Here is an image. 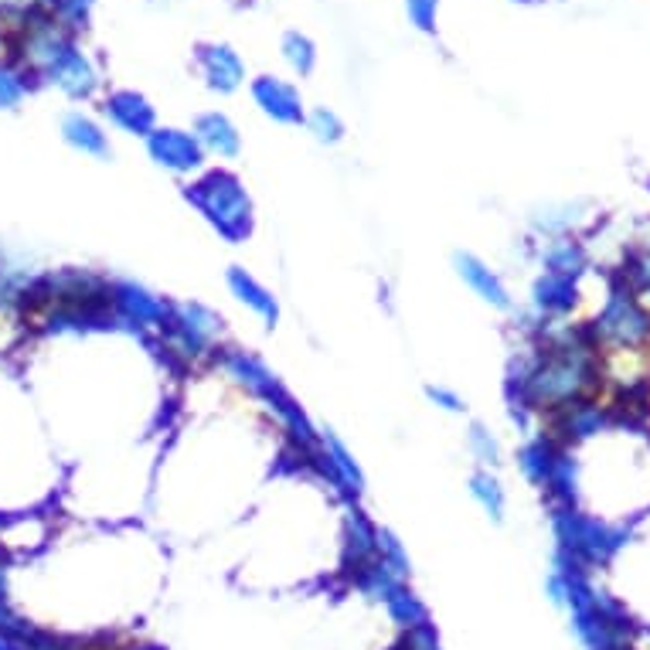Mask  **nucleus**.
I'll return each mask as SVG.
<instances>
[{"label":"nucleus","instance_id":"ddd939ff","mask_svg":"<svg viewBox=\"0 0 650 650\" xmlns=\"http://www.w3.org/2000/svg\"><path fill=\"white\" fill-rule=\"evenodd\" d=\"M45 76L58 86V89H65L72 99H89L92 92H96V86H99V76H96V68H92V61L68 42L48 65H45Z\"/></svg>","mask_w":650,"mask_h":650},{"label":"nucleus","instance_id":"f257e3e1","mask_svg":"<svg viewBox=\"0 0 650 650\" xmlns=\"http://www.w3.org/2000/svg\"><path fill=\"white\" fill-rule=\"evenodd\" d=\"M212 365L225 374L228 382H235L238 389H246L266 408V413L280 423V429L290 439V447H293V453H296L300 463L321 447V426L311 416H306V408L293 399V392L283 385L280 374L272 371L256 351L225 345L215 355Z\"/></svg>","mask_w":650,"mask_h":650},{"label":"nucleus","instance_id":"a211bd4d","mask_svg":"<svg viewBox=\"0 0 650 650\" xmlns=\"http://www.w3.org/2000/svg\"><path fill=\"white\" fill-rule=\"evenodd\" d=\"M467 491H470L477 507H481L491 522H504V515H507V491H504L501 477L494 470L477 467L470 473V481H467Z\"/></svg>","mask_w":650,"mask_h":650},{"label":"nucleus","instance_id":"7ed1b4c3","mask_svg":"<svg viewBox=\"0 0 650 650\" xmlns=\"http://www.w3.org/2000/svg\"><path fill=\"white\" fill-rule=\"evenodd\" d=\"M184 198L191 201V209L204 218L222 243L243 246L256 228V204L253 194L246 191L243 178L232 170H204L188 188Z\"/></svg>","mask_w":650,"mask_h":650},{"label":"nucleus","instance_id":"b1692460","mask_svg":"<svg viewBox=\"0 0 650 650\" xmlns=\"http://www.w3.org/2000/svg\"><path fill=\"white\" fill-rule=\"evenodd\" d=\"M436 11H439V0H405V14L419 31L433 34L436 31Z\"/></svg>","mask_w":650,"mask_h":650},{"label":"nucleus","instance_id":"6ab92c4d","mask_svg":"<svg viewBox=\"0 0 650 650\" xmlns=\"http://www.w3.org/2000/svg\"><path fill=\"white\" fill-rule=\"evenodd\" d=\"M467 450H470V457L481 463L484 470H494L501 463V439L481 419H473L467 426Z\"/></svg>","mask_w":650,"mask_h":650},{"label":"nucleus","instance_id":"f8f14e48","mask_svg":"<svg viewBox=\"0 0 650 650\" xmlns=\"http://www.w3.org/2000/svg\"><path fill=\"white\" fill-rule=\"evenodd\" d=\"M225 287L266 327H277L280 324V300H277V293H272L259 277H253L246 266H228L225 269Z\"/></svg>","mask_w":650,"mask_h":650},{"label":"nucleus","instance_id":"2eb2a0df","mask_svg":"<svg viewBox=\"0 0 650 650\" xmlns=\"http://www.w3.org/2000/svg\"><path fill=\"white\" fill-rule=\"evenodd\" d=\"M575 303H579V287L569 277L541 272V277L535 280V287H531V306H535V314L545 324H552V321L565 317V314H572Z\"/></svg>","mask_w":650,"mask_h":650},{"label":"nucleus","instance_id":"39448f33","mask_svg":"<svg viewBox=\"0 0 650 650\" xmlns=\"http://www.w3.org/2000/svg\"><path fill=\"white\" fill-rule=\"evenodd\" d=\"M110 303L123 324V334L141 337L147 345H154V334L167 317V303L170 296L154 293L141 280H126V277H110Z\"/></svg>","mask_w":650,"mask_h":650},{"label":"nucleus","instance_id":"dca6fc26","mask_svg":"<svg viewBox=\"0 0 650 650\" xmlns=\"http://www.w3.org/2000/svg\"><path fill=\"white\" fill-rule=\"evenodd\" d=\"M61 136H65L68 147L86 154V157H96V160H110L113 157L110 133L102 130L92 116H86V113H68L61 120Z\"/></svg>","mask_w":650,"mask_h":650},{"label":"nucleus","instance_id":"20e7f679","mask_svg":"<svg viewBox=\"0 0 650 650\" xmlns=\"http://www.w3.org/2000/svg\"><path fill=\"white\" fill-rule=\"evenodd\" d=\"M303 467L314 470L345 504H358L365 497L368 477H365L358 457L351 453V447L334 429H321V447L303 460Z\"/></svg>","mask_w":650,"mask_h":650},{"label":"nucleus","instance_id":"1a4fd4ad","mask_svg":"<svg viewBox=\"0 0 650 650\" xmlns=\"http://www.w3.org/2000/svg\"><path fill=\"white\" fill-rule=\"evenodd\" d=\"M253 99H256V107L262 110V116H269L272 123L300 126L306 120L300 89L293 82L280 79V76H259V79H253Z\"/></svg>","mask_w":650,"mask_h":650},{"label":"nucleus","instance_id":"4be33fe9","mask_svg":"<svg viewBox=\"0 0 650 650\" xmlns=\"http://www.w3.org/2000/svg\"><path fill=\"white\" fill-rule=\"evenodd\" d=\"M426 399H429V405H436L439 413H447V416H463L467 413V402H463V395L457 392V389H450V385H426Z\"/></svg>","mask_w":650,"mask_h":650},{"label":"nucleus","instance_id":"5701e85b","mask_svg":"<svg viewBox=\"0 0 650 650\" xmlns=\"http://www.w3.org/2000/svg\"><path fill=\"white\" fill-rule=\"evenodd\" d=\"M27 92V82L14 68H0V110H11L21 102V96Z\"/></svg>","mask_w":650,"mask_h":650},{"label":"nucleus","instance_id":"f03ea898","mask_svg":"<svg viewBox=\"0 0 650 650\" xmlns=\"http://www.w3.org/2000/svg\"><path fill=\"white\" fill-rule=\"evenodd\" d=\"M150 348L160 351L164 361L175 368L215 361V355L225 348V321L201 300H170Z\"/></svg>","mask_w":650,"mask_h":650},{"label":"nucleus","instance_id":"6e6552de","mask_svg":"<svg viewBox=\"0 0 650 650\" xmlns=\"http://www.w3.org/2000/svg\"><path fill=\"white\" fill-rule=\"evenodd\" d=\"M453 269H457V277L463 280V287L477 300H484L488 306H494V311H511V306H515V296H511L507 283L501 280V272L491 269L481 256L457 253L453 256Z\"/></svg>","mask_w":650,"mask_h":650},{"label":"nucleus","instance_id":"0eeeda50","mask_svg":"<svg viewBox=\"0 0 650 650\" xmlns=\"http://www.w3.org/2000/svg\"><path fill=\"white\" fill-rule=\"evenodd\" d=\"M147 154L157 167H164L167 175H178V178H198L204 164H209L198 136L181 126H157L147 136Z\"/></svg>","mask_w":650,"mask_h":650},{"label":"nucleus","instance_id":"f3484780","mask_svg":"<svg viewBox=\"0 0 650 650\" xmlns=\"http://www.w3.org/2000/svg\"><path fill=\"white\" fill-rule=\"evenodd\" d=\"M586 262L590 256L583 243H575L569 235H556L541 253V272H556V277H569V280H575L586 269Z\"/></svg>","mask_w":650,"mask_h":650},{"label":"nucleus","instance_id":"412c9836","mask_svg":"<svg viewBox=\"0 0 650 650\" xmlns=\"http://www.w3.org/2000/svg\"><path fill=\"white\" fill-rule=\"evenodd\" d=\"M303 126H306V133L314 136L317 144H324V147H334V144H340L345 141V120H340L334 110H327V107H317V110H311L306 113V120H303Z\"/></svg>","mask_w":650,"mask_h":650},{"label":"nucleus","instance_id":"aec40b11","mask_svg":"<svg viewBox=\"0 0 650 650\" xmlns=\"http://www.w3.org/2000/svg\"><path fill=\"white\" fill-rule=\"evenodd\" d=\"M280 52H283L287 65L293 68L296 76H311L317 68V45L306 38V34H300V31H287L283 34Z\"/></svg>","mask_w":650,"mask_h":650},{"label":"nucleus","instance_id":"9d476101","mask_svg":"<svg viewBox=\"0 0 650 650\" xmlns=\"http://www.w3.org/2000/svg\"><path fill=\"white\" fill-rule=\"evenodd\" d=\"M194 61H198V72H201L204 86H209L212 92L228 96L246 82V61L238 58V52L232 45H218V42L198 45Z\"/></svg>","mask_w":650,"mask_h":650},{"label":"nucleus","instance_id":"4468645a","mask_svg":"<svg viewBox=\"0 0 650 650\" xmlns=\"http://www.w3.org/2000/svg\"><path fill=\"white\" fill-rule=\"evenodd\" d=\"M191 133L198 136L204 157L235 160L238 154H243V133H238V126L232 123V116L222 113V110H209V113L194 116Z\"/></svg>","mask_w":650,"mask_h":650},{"label":"nucleus","instance_id":"9b49d317","mask_svg":"<svg viewBox=\"0 0 650 650\" xmlns=\"http://www.w3.org/2000/svg\"><path fill=\"white\" fill-rule=\"evenodd\" d=\"M102 113H107V120L130 133V136H141V141H147V136L157 130V110L154 102L136 92V89H116L107 96V107H102Z\"/></svg>","mask_w":650,"mask_h":650},{"label":"nucleus","instance_id":"423d86ee","mask_svg":"<svg viewBox=\"0 0 650 650\" xmlns=\"http://www.w3.org/2000/svg\"><path fill=\"white\" fill-rule=\"evenodd\" d=\"M345 525H340V572L348 583L379 562L382 552V528L368 518L361 504H345Z\"/></svg>","mask_w":650,"mask_h":650}]
</instances>
